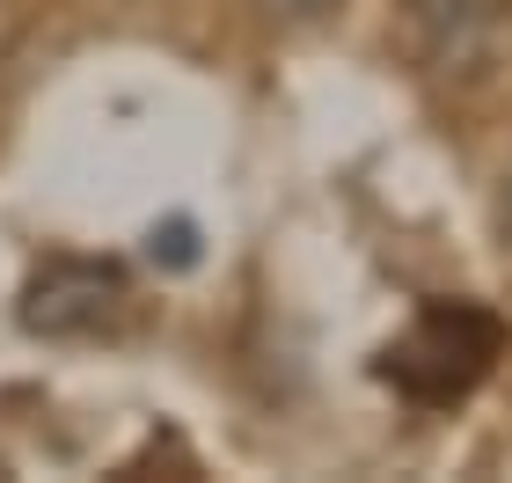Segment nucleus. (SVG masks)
Returning <instances> with one entry per match:
<instances>
[{"mask_svg": "<svg viewBox=\"0 0 512 483\" xmlns=\"http://www.w3.org/2000/svg\"><path fill=\"white\" fill-rule=\"evenodd\" d=\"M498 352H505V322L491 308H476V301H425L410 315V330L374 359V374L395 381L410 403L447 410V403H461L483 374H491Z\"/></svg>", "mask_w": 512, "mask_h": 483, "instance_id": "obj_1", "label": "nucleus"}, {"mask_svg": "<svg viewBox=\"0 0 512 483\" xmlns=\"http://www.w3.org/2000/svg\"><path fill=\"white\" fill-rule=\"evenodd\" d=\"M118 308H125V271L110 257H52L44 271H30L15 322L30 337H96Z\"/></svg>", "mask_w": 512, "mask_h": 483, "instance_id": "obj_2", "label": "nucleus"}, {"mask_svg": "<svg viewBox=\"0 0 512 483\" xmlns=\"http://www.w3.org/2000/svg\"><path fill=\"white\" fill-rule=\"evenodd\" d=\"M410 15H417L425 59L439 66V74H469V66L491 59L512 0H410Z\"/></svg>", "mask_w": 512, "mask_h": 483, "instance_id": "obj_3", "label": "nucleus"}, {"mask_svg": "<svg viewBox=\"0 0 512 483\" xmlns=\"http://www.w3.org/2000/svg\"><path fill=\"white\" fill-rule=\"evenodd\" d=\"M147 257H154L161 271H191V264H198V220H191V213L154 220V227H147Z\"/></svg>", "mask_w": 512, "mask_h": 483, "instance_id": "obj_4", "label": "nucleus"}, {"mask_svg": "<svg viewBox=\"0 0 512 483\" xmlns=\"http://www.w3.org/2000/svg\"><path fill=\"white\" fill-rule=\"evenodd\" d=\"M498 220H505V235H512V176H505V205H498Z\"/></svg>", "mask_w": 512, "mask_h": 483, "instance_id": "obj_6", "label": "nucleus"}, {"mask_svg": "<svg viewBox=\"0 0 512 483\" xmlns=\"http://www.w3.org/2000/svg\"><path fill=\"white\" fill-rule=\"evenodd\" d=\"M0 476H8V469H0Z\"/></svg>", "mask_w": 512, "mask_h": 483, "instance_id": "obj_7", "label": "nucleus"}, {"mask_svg": "<svg viewBox=\"0 0 512 483\" xmlns=\"http://www.w3.org/2000/svg\"><path fill=\"white\" fill-rule=\"evenodd\" d=\"M330 8H337V0H264V15H278V22H315Z\"/></svg>", "mask_w": 512, "mask_h": 483, "instance_id": "obj_5", "label": "nucleus"}]
</instances>
